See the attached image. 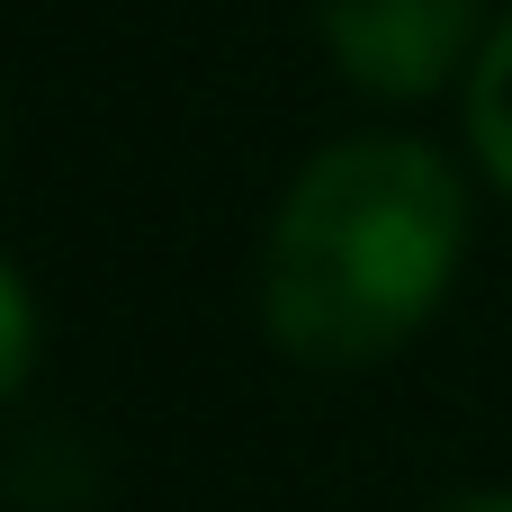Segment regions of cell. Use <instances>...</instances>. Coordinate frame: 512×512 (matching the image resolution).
Returning a JSON list of instances; mask_svg holds the SVG:
<instances>
[{"label": "cell", "mask_w": 512, "mask_h": 512, "mask_svg": "<svg viewBox=\"0 0 512 512\" xmlns=\"http://www.w3.org/2000/svg\"><path fill=\"white\" fill-rule=\"evenodd\" d=\"M468 252V189L414 135L324 144L261 252V324L306 369H378L396 360L450 297Z\"/></svg>", "instance_id": "6da1fadb"}, {"label": "cell", "mask_w": 512, "mask_h": 512, "mask_svg": "<svg viewBox=\"0 0 512 512\" xmlns=\"http://www.w3.org/2000/svg\"><path fill=\"white\" fill-rule=\"evenodd\" d=\"M315 27L351 90L369 99H432L486 54V0H315Z\"/></svg>", "instance_id": "7a4b0ae2"}, {"label": "cell", "mask_w": 512, "mask_h": 512, "mask_svg": "<svg viewBox=\"0 0 512 512\" xmlns=\"http://www.w3.org/2000/svg\"><path fill=\"white\" fill-rule=\"evenodd\" d=\"M468 135H477V162L495 171V189H512V18L486 36V54L468 72Z\"/></svg>", "instance_id": "3957f363"}, {"label": "cell", "mask_w": 512, "mask_h": 512, "mask_svg": "<svg viewBox=\"0 0 512 512\" xmlns=\"http://www.w3.org/2000/svg\"><path fill=\"white\" fill-rule=\"evenodd\" d=\"M27 369H36V297H27V279L0 261V405L27 387Z\"/></svg>", "instance_id": "277c9868"}, {"label": "cell", "mask_w": 512, "mask_h": 512, "mask_svg": "<svg viewBox=\"0 0 512 512\" xmlns=\"http://www.w3.org/2000/svg\"><path fill=\"white\" fill-rule=\"evenodd\" d=\"M432 512H512L504 486H486V495H450V504H432Z\"/></svg>", "instance_id": "5b68a950"}]
</instances>
